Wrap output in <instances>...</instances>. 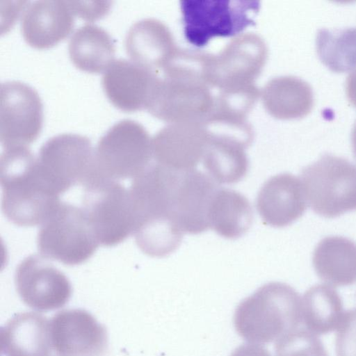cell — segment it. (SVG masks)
<instances>
[{
	"mask_svg": "<svg viewBox=\"0 0 356 356\" xmlns=\"http://www.w3.org/2000/svg\"><path fill=\"white\" fill-rule=\"evenodd\" d=\"M179 173L154 163L132 181L133 234L138 248L148 256L165 257L181 243L184 234L176 222Z\"/></svg>",
	"mask_w": 356,
	"mask_h": 356,
	"instance_id": "1",
	"label": "cell"
},
{
	"mask_svg": "<svg viewBox=\"0 0 356 356\" xmlns=\"http://www.w3.org/2000/svg\"><path fill=\"white\" fill-rule=\"evenodd\" d=\"M0 177L2 211L17 226L42 225L60 202L59 195L42 177L37 158L27 147L3 149Z\"/></svg>",
	"mask_w": 356,
	"mask_h": 356,
	"instance_id": "2",
	"label": "cell"
},
{
	"mask_svg": "<svg viewBox=\"0 0 356 356\" xmlns=\"http://www.w3.org/2000/svg\"><path fill=\"white\" fill-rule=\"evenodd\" d=\"M302 300L286 283L272 282L257 289L236 308L234 325L250 343L277 341L297 329L302 321Z\"/></svg>",
	"mask_w": 356,
	"mask_h": 356,
	"instance_id": "3",
	"label": "cell"
},
{
	"mask_svg": "<svg viewBox=\"0 0 356 356\" xmlns=\"http://www.w3.org/2000/svg\"><path fill=\"white\" fill-rule=\"evenodd\" d=\"M210 89L199 73L168 67L159 75L146 110L169 124L204 122L214 106Z\"/></svg>",
	"mask_w": 356,
	"mask_h": 356,
	"instance_id": "4",
	"label": "cell"
},
{
	"mask_svg": "<svg viewBox=\"0 0 356 356\" xmlns=\"http://www.w3.org/2000/svg\"><path fill=\"white\" fill-rule=\"evenodd\" d=\"M260 8L257 0L181 1L185 38L201 48L215 38L237 35L256 24Z\"/></svg>",
	"mask_w": 356,
	"mask_h": 356,
	"instance_id": "5",
	"label": "cell"
},
{
	"mask_svg": "<svg viewBox=\"0 0 356 356\" xmlns=\"http://www.w3.org/2000/svg\"><path fill=\"white\" fill-rule=\"evenodd\" d=\"M152 159V138L145 128L135 120H122L99 140L92 176L114 181L135 178L151 165Z\"/></svg>",
	"mask_w": 356,
	"mask_h": 356,
	"instance_id": "6",
	"label": "cell"
},
{
	"mask_svg": "<svg viewBox=\"0 0 356 356\" xmlns=\"http://www.w3.org/2000/svg\"><path fill=\"white\" fill-rule=\"evenodd\" d=\"M306 201L317 214L328 218L356 210V165L326 154L301 172Z\"/></svg>",
	"mask_w": 356,
	"mask_h": 356,
	"instance_id": "7",
	"label": "cell"
},
{
	"mask_svg": "<svg viewBox=\"0 0 356 356\" xmlns=\"http://www.w3.org/2000/svg\"><path fill=\"white\" fill-rule=\"evenodd\" d=\"M37 244L40 255L67 266L86 261L99 245L83 209L61 202L41 225Z\"/></svg>",
	"mask_w": 356,
	"mask_h": 356,
	"instance_id": "8",
	"label": "cell"
},
{
	"mask_svg": "<svg viewBox=\"0 0 356 356\" xmlns=\"http://www.w3.org/2000/svg\"><path fill=\"white\" fill-rule=\"evenodd\" d=\"M82 209L99 244L116 245L133 234L131 195L118 181L91 177L83 186Z\"/></svg>",
	"mask_w": 356,
	"mask_h": 356,
	"instance_id": "9",
	"label": "cell"
},
{
	"mask_svg": "<svg viewBox=\"0 0 356 356\" xmlns=\"http://www.w3.org/2000/svg\"><path fill=\"white\" fill-rule=\"evenodd\" d=\"M94 155L88 138L63 134L42 145L37 164L45 181L60 195L74 186L86 184L94 172Z\"/></svg>",
	"mask_w": 356,
	"mask_h": 356,
	"instance_id": "10",
	"label": "cell"
},
{
	"mask_svg": "<svg viewBox=\"0 0 356 356\" xmlns=\"http://www.w3.org/2000/svg\"><path fill=\"white\" fill-rule=\"evenodd\" d=\"M42 122V104L34 88L18 81L1 84L0 141L4 149L34 142Z\"/></svg>",
	"mask_w": 356,
	"mask_h": 356,
	"instance_id": "11",
	"label": "cell"
},
{
	"mask_svg": "<svg viewBox=\"0 0 356 356\" xmlns=\"http://www.w3.org/2000/svg\"><path fill=\"white\" fill-rule=\"evenodd\" d=\"M267 56L268 48L261 36L254 33L240 35L218 54H211L208 83L220 90L254 84Z\"/></svg>",
	"mask_w": 356,
	"mask_h": 356,
	"instance_id": "12",
	"label": "cell"
},
{
	"mask_svg": "<svg viewBox=\"0 0 356 356\" xmlns=\"http://www.w3.org/2000/svg\"><path fill=\"white\" fill-rule=\"evenodd\" d=\"M15 282L23 302L38 310L63 307L72 291L65 275L42 255L32 254L22 261L15 271Z\"/></svg>",
	"mask_w": 356,
	"mask_h": 356,
	"instance_id": "13",
	"label": "cell"
},
{
	"mask_svg": "<svg viewBox=\"0 0 356 356\" xmlns=\"http://www.w3.org/2000/svg\"><path fill=\"white\" fill-rule=\"evenodd\" d=\"M54 356H102L107 345L105 328L84 310L70 309L50 322Z\"/></svg>",
	"mask_w": 356,
	"mask_h": 356,
	"instance_id": "14",
	"label": "cell"
},
{
	"mask_svg": "<svg viewBox=\"0 0 356 356\" xmlns=\"http://www.w3.org/2000/svg\"><path fill=\"white\" fill-rule=\"evenodd\" d=\"M209 138L203 122L169 124L152 138L153 159L172 170L195 169L202 162Z\"/></svg>",
	"mask_w": 356,
	"mask_h": 356,
	"instance_id": "15",
	"label": "cell"
},
{
	"mask_svg": "<svg viewBox=\"0 0 356 356\" xmlns=\"http://www.w3.org/2000/svg\"><path fill=\"white\" fill-rule=\"evenodd\" d=\"M159 75L124 58L115 60L102 79L110 102L125 112L146 109Z\"/></svg>",
	"mask_w": 356,
	"mask_h": 356,
	"instance_id": "16",
	"label": "cell"
},
{
	"mask_svg": "<svg viewBox=\"0 0 356 356\" xmlns=\"http://www.w3.org/2000/svg\"><path fill=\"white\" fill-rule=\"evenodd\" d=\"M74 16L68 1L29 2L21 18L23 38L34 48L51 47L70 33L74 26Z\"/></svg>",
	"mask_w": 356,
	"mask_h": 356,
	"instance_id": "17",
	"label": "cell"
},
{
	"mask_svg": "<svg viewBox=\"0 0 356 356\" xmlns=\"http://www.w3.org/2000/svg\"><path fill=\"white\" fill-rule=\"evenodd\" d=\"M301 180L289 173L268 179L261 187L256 208L264 223L284 227L300 218L306 209Z\"/></svg>",
	"mask_w": 356,
	"mask_h": 356,
	"instance_id": "18",
	"label": "cell"
},
{
	"mask_svg": "<svg viewBox=\"0 0 356 356\" xmlns=\"http://www.w3.org/2000/svg\"><path fill=\"white\" fill-rule=\"evenodd\" d=\"M208 175L181 170L177 189L176 222L183 234H198L210 229L209 212L218 188Z\"/></svg>",
	"mask_w": 356,
	"mask_h": 356,
	"instance_id": "19",
	"label": "cell"
},
{
	"mask_svg": "<svg viewBox=\"0 0 356 356\" xmlns=\"http://www.w3.org/2000/svg\"><path fill=\"white\" fill-rule=\"evenodd\" d=\"M124 46L134 63L158 75L179 49L169 29L153 18L133 24L126 34Z\"/></svg>",
	"mask_w": 356,
	"mask_h": 356,
	"instance_id": "20",
	"label": "cell"
},
{
	"mask_svg": "<svg viewBox=\"0 0 356 356\" xmlns=\"http://www.w3.org/2000/svg\"><path fill=\"white\" fill-rule=\"evenodd\" d=\"M206 129L209 138L202 163L208 175L217 184L239 182L248 170L245 149L252 141L224 131Z\"/></svg>",
	"mask_w": 356,
	"mask_h": 356,
	"instance_id": "21",
	"label": "cell"
},
{
	"mask_svg": "<svg viewBox=\"0 0 356 356\" xmlns=\"http://www.w3.org/2000/svg\"><path fill=\"white\" fill-rule=\"evenodd\" d=\"M1 346L7 356H51L50 322L34 313L17 315L2 329Z\"/></svg>",
	"mask_w": 356,
	"mask_h": 356,
	"instance_id": "22",
	"label": "cell"
},
{
	"mask_svg": "<svg viewBox=\"0 0 356 356\" xmlns=\"http://www.w3.org/2000/svg\"><path fill=\"white\" fill-rule=\"evenodd\" d=\"M263 105L273 117L293 120L309 114L314 105L311 86L301 79L284 76L269 81L261 91Z\"/></svg>",
	"mask_w": 356,
	"mask_h": 356,
	"instance_id": "23",
	"label": "cell"
},
{
	"mask_svg": "<svg viewBox=\"0 0 356 356\" xmlns=\"http://www.w3.org/2000/svg\"><path fill=\"white\" fill-rule=\"evenodd\" d=\"M321 280L332 286H345L356 282V243L343 236L322 239L312 259Z\"/></svg>",
	"mask_w": 356,
	"mask_h": 356,
	"instance_id": "24",
	"label": "cell"
},
{
	"mask_svg": "<svg viewBox=\"0 0 356 356\" xmlns=\"http://www.w3.org/2000/svg\"><path fill=\"white\" fill-rule=\"evenodd\" d=\"M68 52L72 62L79 70L101 73L114 61L115 41L102 27L87 24L73 33Z\"/></svg>",
	"mask_w": 356,
	"mask_h": 356,
	"instance_id": "25",
	"label": "cell"
},
{
	"mask_svg": "<svg viewBox=\"0 0 356 356\" xmlns=\"http://www.w3.org/2000/svg\"><path fill=\"white\" fill-rule=\"evenodd\" d=\"M252 219V206L243 194L218 188L209 208L210 229L225 238L236 239L248 232Z\"/></svg>",
	"mask_w": 356,
	"mask_h": 356,
	"instance_id": "26",
	"label": "cell"
},
{
	"mask_svg": "<svg viewBox=\"0 0 356 356\" xmlns=\"http://www.w3.org/2000/svg\"><path fill=\"white\" fill-rule=\"evenodd\" d=\"M301 312L307 330L314 334L337 330L345 314L340 296L326 284H316L305 291Z\"/></svg>",
	"mask_w": 356,
	"mask_h": 356,
	"instance_id": "27",
	"label": "cell"
},
{
	"mask_svg": "<svg viewBox=\"0 0 356 356\" xmlns=\"http://www.w3.org/2000/svg\"><path fill=\"white\" fill-rule=\"evenodd\" d=\"M316 45L320 60L330 70L345 72L356 67V29H322L316 35Z\"/></svg>",
	"mask_w": 356,
	"mask_h": 356,
	"instance_id": "28",
	"label": "cell"
},
{
	"mask_svg": "<svg viewBox=\"0 0 356 356\" xmlns=\"http://www.w3.org/2000/svg\"><path fill=\"white\" fill-rule=\"evenodd\" d=\"M260 96L255 84L220 90L211 115L246 119Z\"/></svg>",
	"mask_w": 356,
	"mask_h": 356,
	"instance_id": "29",
	"label": "cell"
},
{
	"mask_svg": "<svg viewBox=\"0 0 356 356\" xmlns=\"http://www.w3.org/2000/svg\"><path fill=\"white\" fill-rule=\"evenodd\" d=\"M276 356H329L322 341L314 334L296 329L275 342Z\"/></svg>",
	"mask_w": 356,
	"mask_h": 356,
	"instance_id": "30",
	"label": "cell"
},
{
	"mask_svg": "<svg viewBox=\"0 0 356 356\" xmlns=\"http://www.w3.org/2000/svg\"><path fill=\"white\" fill-rule=\"evenodd\" d=\"M337 331L336 356H356V309L345 312Z\"/></svg>",
	"mask_w": 356,
	"mask_h": 356,
	"instance_id": "31",
	"label": "cell"
},
{
	"mask_svg": "<svg viewBox=\"0 0 356 356\" xmlns=\"http://www.w3.org/2000/svg\"><path fill=\"white\" fill-rule=\"evenodd\" d=\"M74 14L83 19L93 21L106 15L111 8V2L68 1Z\"/></svg>",
	"mask_w": 356,
	"mask_h": 356,
	"instance_id": "32",
	"label": "cell"
},
{
	"mask_svg": "<svg viewBox=\"0 0 356 356\" xmlns=\"http://www.w3.org/2000/svg\"><path fill=\"white\" fill-rule=\"evenodd\" d=\"M230 356H272L267 349L255 343H244L237 347Z\"/></svg>",
	"mask_w": 356,
	"mask_h": 356,
	"instance_id": "33",
	"label": "cell"
},
{
	"mask_svg": "<svg viewBox=\"0 0 356 356\" xmlns=\"http://www.w3.org/2000/svg\"><path fill=\"white\" fill-rule=\"evenodd\" d=\"M346 92L349 102L356 107V67L347 77Z\"/></svg>",
	"mask_w": 356,
	"mask_h": 356,
	"instance_id": "34",
	"label": "cell"
},
{
	"mask_svg": "<svg viewBox=\"0 0 356 356\" xmlns=\"http://www.w3.org/2000/svg\"><path fill=\"white\" fill-rule=\"evenodd\" d=\"M352 145H353V150L355 155V157L356 158V122L354 125V127L353 129L352 132Z\"/></svg>",
	"mask_w": 356,
	"mask_h": 356,
	"instance_id": "35",
	"label": "cell"
}]
</instances>
